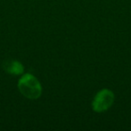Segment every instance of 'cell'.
I'll use <instances>...</instances> for the list:
<instances>
[{"label": "cell", "mask_w": 131, "mask_h": 131, "mask_svg": "<svg viewBox=\"0 0 131 131\" xmlns=\"http://www.w3.org/2000/svg\"><path fill=\"white\" fill-rule=\"evenodd\" d=\"M2 68L6 74L15 77L22 75L24 73V66L22 62L16 59L5 60L2 64Z\"/></svg>", "instance_id": "3957f363"}, {"label": "cell", "mask_w": 131, "mask_h": 131, "mask_svg": "<svg viewBox=\"0 0 131 131\" xmlns=\"http://www.w3.org/2000/svg\"><path fill=\"white\" fill-rule=\"evenodd\" d=\"M17 88L21 94L29 100H37L40 98L43 92L41 83L31 73H24L20 75L17 82Z\"/></svg>", "instance_id": "6da1fadb"}, {"label": "cell", "mask_w": 131, "mask_h": 131, "mask_svg": "<svg viewBox=\"0 0 131 131\" xmlns=\"http://www.w3.org/2000/svg\"><path fill=\"white\" fill-rule=\"evenodd\" d=\"M115 102V93L109 88L99 90L92 101V110L96 113H103L109 111Z\"/></svg>", "instance_id": "7a4b0ae2"}]
</instances>
